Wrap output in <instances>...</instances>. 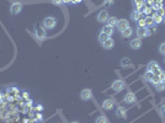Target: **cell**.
<instances>
[{"label":"cell","instance_id":"obj_19","mask_svg":"<svg viewBox=\"0 0 165 123\" xmlns=\"http://www.w3.org/2000/svg\"><path fill=\"white\" fill-rule=\"evenodd\" d=\"M102 32H105L107 36H111L113 33V27L110 26V25H106L104 28H102Z\"/></svg>","mask_w":165,"mask_h":123},{"label":"cell","instance_id":"obj_25","mask_svg":"<svg viewBox=\"0 0 165 123\" xmlns=\"http://www.w3.org/2000/svg\"><path fill=\"white\" fill-rule=\"evenodd\" d=\"M142 11H143V14L144 15H147V16H150V11H152V6H143V9H142Z\"/></svg>","mask_w":165,"mask_h":123},{"label":"cell","instance_id":"obj_39","mask_svg":"<svg viewBox=\"0 0 165 123\" xmlns=\"http://www.w3.org/2000/svg\"><path fill=\"white\" fill-rule=\"evenodd\" d=\"M71 123H78V122H71Z\"/></svg>","mask_w":165,"mask_h":123},{"label":"cell","instance_id":"obj_28","mask_svg":"<svg viewBox=\"0 0 165 123\" xmlns=\"http://www.w3.org/2000/svg\"><path fill=\"white\" fill-rule=\"evenodd\" d=\"M160 81H161V80H160L159 75H154V76H153V79H152V81H150V83H153L154 85H157L158 83H160Z\"/></svg>","mask_w":165,"mask_h":123},{"label":"cell","instance_id":"obj_37","mask_svg":"<svg viewBox=\"0 0 165 123\" xmlns=\"http://www.w3.org/2000/svg\"><path fill=\"white\" fill-rule=\"evenodd\" d=\"M154 4H163V0H154Z\"/></svg>","mask_w":165,"mask_h":123},{"label":"cell","instance_id":"obj_20","mask_svg":"<svg viewBox=\"0 0 165 123\" xmlns=\"http://www.w3.org/2000/svg\"><path fill=\"white\" fill-rule=\"evenodd\" d=\"M139 17H140V13L138 11V10H135V11L131 13V19L133 20V21H138Z\"/></svg>","mask_w":165,"mask_h":123},{"label":"cell","instance_id":"obj_32","mask_svg":"<svg viewBox=\"0 0 165 123\" xmlns=\"http://www.w3.org/2000/svg\"><path fill=\"white\" fill-rule=\"evenodd\" d=\"M155 14H158V15H160V16H165V10H164V7H161V9H159V10H157V13Z\"/></svg>","mask_w":165,"mask_h":123},{"label":"cell","instance_id":"obj_35","mask_svg":"<svg viewBox=\"0 0 165 123\" xmlns=\"http://www.w3.org/2000/svg\"><path fill=\"white\" fill-rule=\"evenodd\" d=\"M160 110H161V113H163V116H165V104H163V105H161Z\"/></svg>","mask_w":165,"mask_h":123},{"label":"cell","instance_id":"obj_13","mask_svg":"<svg viewBox=\"0 0 165 123\" xmlns=\"http://www.w3.org/2000/svg\"><path fill=\"white\" fill-rule=\"evenodd\" d=\"M36 37L39 39V41H42L46 38V31L43 28H37L36 31Z\"/></svg>","mask_w":165,"mask_h":123},{"label":"cell","instance_id":"obj_9","mask_svg":"<svg viewBox=\"0 0 165 123\" xmlns=\"http://www.w3.org/2000/svg\"><path fill=\"white\" fill-rule=\"evenodd\" d=\"M123 101H125L126 104H135V102L137 101V99H136L135 94H132V92H127V94L125 95V97H123Z\"/></svg>","mask_w":165,"mask_h":123},{"label":"cell","instance_id":"obj_12","mask_svg":"<svg viewBox=\"0 0 165 123\" xmlns=\"http://www.w3.org/2000/svg\"><path fill=\"white\" fill-rule=\"evenodd\" d=\"M113 105H115V104H113V100L107 99V100L104 101V104H102V108L106 110V111H109V110H112Z\"/></svg>","mask_w":165,"mask_h":123},{"label":"cell","instance_id":"obj_33","mask_svg":"<svg viewBox=\"0 0 165 123\" xmlns=\"http://www.w3.org/2000/svg\"><path fill=\"white\" fill-rule=\"evenodd\" d=\"M159 78H160V80H161V81H164V83H165V71H164V70H161V71H160Z\"/></svg>","mask_w":165,"mask_h":123},{"label":"cell","instance_id":"obj_26","mask_svg":"<svg viewBox=\"0 0 165 123\" xmlns=\"http://www.w3.org/2000/svg\"><path fill=\"white\" fill-rule=\"evenodd\" d=\"M153 76H154V74L152 73V71H147V73H146V74H144V79H146L147 81H152Z\"/></svg>","mask_w":165,"mask_h":123},{"label":"cell","instance_id":"obj_6","mask_svg":"<svg viewBox=\"0 0 165 123\" xmlns=\"http://www.w3.org/2000/svg\"><path fill=\"white\" fill-rule=\"evenodd\" d=\"M80 97L82 101H88L92 97V91L90 89H84L81 92H80Z\"/></svg>","mask_w":165,"mask_h":123},{"label":"cell","instance_id":"obj_16","mask_svg":"<svg viewBox=\"0 0 165 123\" xmlns=\"http://www.w3.org/2000/svg\"><path fill=\"white\" fill-rule=\"evenodd\" d=\"M117 24H118V19H117V17H115V16L109 17L107 25H110V26H112V27H115V26H117Z\"/></svg>","mask_w":165,"mask_h":123},{"label":"cell","instance_id":"obj_4","mask_svg":"<svg viewBox=\"0 0 165 123\" xmlns=\"http://www.w3.org/2000/svg\"><path fill=\"white\" fill-rule=\"evenodd\" d=\"M22 10V4L21 3H13L11 6H10V13L14 15H19Z\"/></svg>","mask_w":165,"mask_h":123},{"label":"cell","instance_id":"obj_38","mask_svg":"<svg viewBox=\"0 0 165 123\" xmlns=\"http://www.w3.org/2000/svg\"><path fill=\"white\" fill-rule=\"evenodd\" d=\"M163 22H164V24H165V16H164V19H163Z\"/></svg>","mask_w":165,"mask_h":123},{"label":"cell","instance_id":"obj_31","mask_svg":"<svg viewBox=\"0 0 165 123\" xmlns=\"http://www.w3.org/2000/svg\"><path fill=\"white\" fill-rule=\"evenodd\" d=\"M159 52H160L161 54H164V56H165V42H164V43H161V44L159 46Z\"/></svg>","mask_w":165,"mask_h":123},{"label":"cell","instance_id":"obj_27","mask_svg":"<svg viewBox=\"0 0 165 123\" xmlns=\"http://www.w3.org/2000/svg\"><path fill=\"white\" fill-rule=\"evenodd\" d=\"M95 123H107V119H106V117H104V116H100V117L96 118Z\"/></svg>","mask_w":165,"mask_h":123},{"label":"cell","instance_id":"obj_10","mask_svg":"<svg viewBox=\"0 0 165 123\" xmlns=\"http://www.w3.org/2000/svg\"><path fill=\"white\" fill-rule=\"evenodd\" d=\"M129 47L132 49H139L142 48V39L140 38H135V39H132L131 42H129Z\"/></svg>","mask_w":165,"mask_h":123},{"label":"cell","instance_id":"obj_11","mask_svg":"<svg viewBox=\"0 0 165 123\" xmlns=\"http://www.w3.org/2000/svg\"><path fill=\"white\" fill-rule=\"evenodd\" d=\"M102 47H104L105 49H111V48L115 47V41H113L111 37H109L105 42L102 43Z\"/></svg>","mask_w":165,"mask_h":123},{"label":"cell","instance_id":"obj_15","mask_svg":"<svg viewBox=\"0 0 165 123\" xmlns=\"http://www.w3.org/2000/svg\"><path fill=\"white\" fill-rule=\"evenodd\" d=\"M116 115L118 116V117H123V118H126L127 117V113H126V108L125 107H118L117 108V112H116Z\"/></svg>","mask_w":165,"mask_h":123},{"label":"cell","instance_id":"obj_40","mask_svg":"<svg viewBox=\"0 0 165 123\" xmlns=\"http://www.w3.org/2000/svg\"><path fill=\"white\" fill-rule=\"evenodd\" d=\"M164 61H165V58H164Z\"/></svg>","mask_w":165,"mask_h":123},{"label":"cell","instance_id":"obj_5","mask_svg":"<svg viewBox=\"0 0 165 123\" xmlns=\"http://www.w3.org/2000/svg\"><path fill=\"white\" fill-rule=\"evenodd\" d=\"M96 19H97L99 22H107V20H109V13H107V10H101Z\"/></svg>","mask_w":165,"mask_h":123},{"label":"cell","instance_id":"obj_3","mask_svg":"<svg viewBox=\"0 0 165 123\" xmlns=\"http://www.w3.org/2000/svg\"><path fill=\"white\" fill-rule=\"evenodd\" d=\"M137 35H138V38H146V37H149L150 36V32L148 27H137Z\"/></svg>","mask_w":165,"mask_h":123},{"label":"cell","instance_id":"obj_18","mask_svg":"<svg viewBox=\"0 0 165 123\" xmlns=\"http://www.w3.org/2000/svg\"><path fill=\"white\" fill-rule=\"evenodd\" d=\"M153 21H154V24H155V25H159V24H161L163 22V16H160V15H158V14H154L153 16Z\"/></svg>","mask_w":165,"mask_h":123},{"label":"cell","instance_id":"obj_21","mask_svg":"<svg viewBox=\"0 0 165 123\" xmlns=\"http://www.w3.org/2000/svg\"><path fill=\"white\" fill-rule=\"evenodd\" d=\"M132 32H133V31H132V28L131 27H128V28H126L125 31H122V37H125V38H128V37H131L132 36Z\"/></svg>","mask_w":165,"mask_h":123},{"label":"cell","instance_id":"obj_8","mask_svg":"<svg viewBox=\"0 0 165 123\" xmlns=\"http://www.w3.org/2000/svg\"><path fill=\"white\" fill-rule=\"evenodd\" d=\"M129 27V22L127 21L126 19H122V20H118V24H117V28L120 32H122V31H125L126 28Z\"/></svg>","mask_w":165,"mask_h":123},{"label":"cell","instance_id":"obj_2","mask_svg":"<svg viewBox=\"0 0 165 123\" xmlns=\"http://www.w3.org/2000/svg\"><path fill=\"white\" fill-rule=\"evenodd\" d=\"M56 25H57V20H56L54 17L48 16V17H46V19L43 20V26H45L47 30H52V28H54Z\"/></svg>","mask_w":165,"mask_h":123},{"label":"cell","instance_id":"obj_7","mask_svg":"<svg viewBox=\"0 0 165 123\" xmlns=\"http://www.w3.org/2000/svg\"><path fill=\"white\" fill-rule=\"evenodd\" d=\"M126 87V85H125V83H123L122 80H116L115 83L112 84V89L115 90L116 92H120V91H122L123 89Z\"/></svg>","mask_w":165,"mask_h":123},{"label":"cell","instance_id":"obj_29","mask_svg":"<svg viewBox=\"0 0 165 123\" xmlns=\"http://www.w3.org/2000/svg\"><path fill=\"white\" fill-rule=\"evenodd\" d=\"M137 22H138L139 27H146V20H144V17H139Z\"/></svg>","mask_w":165,"mask_h":123},{"label":"cell","instance_id":"obj_34","mask_svg":"<svg viewBox=\"0 0 165 123\" xmlns=\"http://www.w3.org/2000/svg\"><path fill=\"white\" fill-rule=\"evenodd\" d=\"M53 1V4H56V5H60V4H63V0H52Z\"/></svg>","mask_w":165,"mask_h":123},{"label":"cell","instance_id":"obj_17","mask_svg":"<svg viewBox=\"0 0 165 123\" xmlns=\"http://www.w3.org/2000/svg\"><path fill=\"white\" fill-rule=\"evenodd\" d=\"M121 65H122V68H129L132 65V61L129 60V58H123L121 60Z\"/></svg>","mask_w":165,"mask_h":123},{"label":"cell","instance_id":"obj_14","mask_svg":"<svg viewBox=\"0 0 165 123\" xmlns=\"http://www.w3.org/2000/svg\"><path fill=\"white\" fill-rule=\"evenodd\" d=\"M133 3H135V6H136V10L140 11L143 9L144 4H146V0H133Z\"/></svg>","mask_w":165,"mask_h":123},{"label":"cell","instance_id":"obj_1","mask_svg":"<svg viewBox=\"0 0 165 123\" xmlns=\"http://www.w3.org/2000/svg\"><path fill=\"white\" fill-rule=\"evenodd\" d=\"M147 69H148V71H152L154 75H159L160 71H161V69H160V67L158 65V63H157V61H154V60L149 61L148 65H147Z\"/></svg>","mask_w":165,"mask_h":123},{"label":"cell","instance_id":"obj_36","mask_svg":"<svg viewBox=\"0 0 165 123\" xmlns=\"http://www.w3.org/2000/svg\"><path fill=\"white\" fill-rule=\"evenodd\" d=\"M113 1H115V0H105V3H106V4H109V5H111Z\"/></svg>","mask_w":165,"mask_h":123},{"label":"cell","instance_id":"obj_23","mask_svg":"<svg viewBox=\"0 0 165 123\" xmlns=\"http://www.w3.org/2000/svg\"><path fill=\"white\" fill-rule=\"evenodd\" d=\"M154 86H155V90L159 91V92L165 90V83H164V81H160V83H158L157 85H154Z\"/></svg>","mask_w":165,"mask_h":123},{"label":"cell","instance_id":"obj_30","mask_svg":"<svg viewBox=\"0 0 165 123\" xmlns=\"http://www.w3.org/2000/svg\"><path fill=\"white\" fill-rule=\"evenodd\" d=\"M148 30H149V32H150V33H157V31H158V28H157L155 25H153V26L148 27Z\"/></svg>","mask_w":165,"mask_h":123},{"label":"cell","instance_id":"obj_22","mask_svg":"<svg viewBox=\"0 0 165 123\" xmlns=\"http://www.w3.org/2000/svg\"><path fill=\"white\" fill-rule=\"evenodd\" d=\"M144 20H146V27H150L153 25H155L153 21V17L152 16H147V17H144Z\"/></svg>","mask_w":165,"mask_h":123},{"label":"cell","instance_id":"obj_24","mask_svg":"<svg viewBox=\"0 0 165 123\" xmlns=\"http://www.w3.org/2000/svg\"><path fill=\"white\" fill-rule=\"evenodd\" d=\"M109 37H110V36H107V35H106L105 32H102V31H101V33L99 35V41L101 42V44L104 43V42H105V41H106V39H107Z\"/></svg>","mask_w":165,"mask_h":123}]
</instances>
